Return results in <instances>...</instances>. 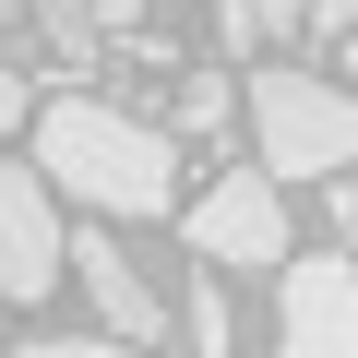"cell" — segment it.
Wrapping results in <instances>:
<instances>
[{
  "label": "cell",
  "instance_id": "7a4b0ae2",
  "mask_svg": "<svg viewBox=\"0 0 358 358\" xmlns=\"http://www.w3.org/2000/svg\"><path fill=\"white\" fill-rule=\"evenodd\" d=\"M251 131H263V167L275 179H346L358 167V96L322 84V72H251Z\"/></svg>",
  "mask_w": 358,
  "mask_h": 358
},
{
  "label": "cell",
  "instance_id": "30bf717a",
  "mask_svg": "<svg viewBox=\"0 0 358 358\" xmlns=\"http://www.w3.org/2000/svg\"><path fill=\"white\" fill-rule=\"evenodd\" d=\"M179 120H192V131H215V120H227V84H215V72H192V84H179Z\"/></svg>",
  "mask_w": 358,
  "mask_h": 358
},
{
  "label": "cell",
  "instance_id": "277c9868",
  "mask_svg": "<svg viewBox=\"0 0 358 358\" xmlns=\"http://www.w3.org/2000/svg\"><path fill=\"white\" fill-rule=\"evenodd\" d=\"M275 334L287 358H358V263L346 251H310V263H275Z\"/></svg>",
  "mask_w": 358,
  "mask_h": 358
},
{
  "label": "cell",
  "instance_id": "8992f818",
  "mask_svg": "<svg viewBox=\"0 0 358 358\" xmlns=\"http://www.w3.org/2000/svg\"><path fill=\"white\" fill-rule=\"evenodd\" d=\"M60 275H84V299H96V322L108 334H131V346H155L167 334V310H155V287H143V263L96 227V239H60Z\"/></svg>",
  "mask_w": 358,
  "mask_h": 358
},
{
  "label": "cell",
  "instance_id": "8fae6325",
  "mask_svg": "<svg viewBox=\"0 0 358 358\" xmlns=\"http://www.w3.org/2000/svg\"><path fill=\"white\" fill-rule=\"evenodd\" d=\"M24 108H36V96H24V72H13V60H0V131H13Z\"/></svg>",
  "mask_w": 358,
  "mask_h": 358
},
{
  "label": "cell",
  "instance_id": "ba28073f",
  "mask_svg": "<svg viewBox=\"0 0 358 358\" xmlns=\"http://www.w3.org/2000/svg\"><path fill=\"white\" fill-rule=\"evenodd\" d=\"M179 334H192L203 358H227V346H239V310H227V287H215V263H192V299H179Z\"/></svg>",
  "mask_w": 358,
  "mask_h": 358
},
{
  "label": "cell",
  "instance_id": "3957f363",
  "mask_svg": "<svg viewBox=\"0 0 358 358\" xmlns=\"http://www.w3.org/2000/svg\"><path fill=\"white\" fill-rule=\"evenodd\" d=\"M192 251L215 275H275L287 263V179L275 167H227L215 192L192 203Z\"/></svg>",
  "mask_w": 358,
  "mask_h": 358
},
{
  "label": "cell",
  "instance_id": "9c48e42d",
  "mask_svg": "<svg viewBox=\"0 0 358 358\" xmlns=\"http://www.w3.org/2000/svg\"><path fill=\"white\" fill-rule=\"evenodd\" d=\"M310 36V0H227V48H287Z\"/></svg>",
  "mask_w": 358,
  "mask_h": 358
},
{
  "label": "cell",
  "instance_id": "52a82bcc",
  "mask_svg": "<svg viewBox=\"0 0 358 358\" xmlns=\"http://www.w3.org/2000/svg\"><path fill=\"white\" fill-rule=\"evenodd\" d=\"M24 13H36V36H48L60 72H96V0H24Z\"/></svg>",
  "mask_w": 358,
  "mask_h": 358
},
{
  "label": "cell",
  "instance_id": "6da1fadb",
  "mask_svg": "<svg viewBox=\"0 0 358 358\" xmlns=\"http://www.w3.org/2000/svg\"><path fill=\"white\" fill-rule=\"evenodd\" d=\"M36 167H48V192L96 203V215H167L179 203V143L108 96H60L36 120Z\"/></svg>",
  "mask_w": 358,
  "mask_h": 358
},
{
  "label": "cell",
  "instance_id": "4fadbf2b",
  "mask_svg": "<svg viewBox=\"0 0 358 358\" xmlns=\"http://www.w3.org/2000/svg\"><path fill=\"white\" fill-rule=\"evenodd\" d=\"M346 96H358V24H346Z\"/></svg>",
  "mask_w": 358,
  "mask_h": 358
},
{
  "label": "cell",
  "instance_id": "5b68a950",
  "mask_svg": "<svg viewBox=\"0 0 358 358\" xmlns=\"http://www.w3.org/2000/svg\"><path fill=\"white\" fill-rule=\"evenodd\" d=\"M60 287V192L48 167H0V299L36 310Z\"/></svg>",
  "mask_w": 358,
  "mask_h": 358
},
{
  "label": "cell",
  "instance_id": "7c38bea8",
  "mask_svg": "<svg viewBox=\"0 0 358 358\" xmlns=\"http://www.w3.org/2000/svg\"><path fill=\"white\" fill-rule=\"evenodd\" d=\"M358 24V0H310V36H346Z\"/></svg>",
  "mask_w": 358,
  "mask_h": 358
}]
</instances>
